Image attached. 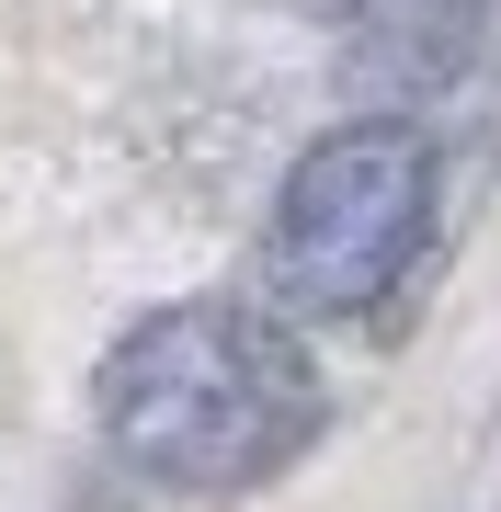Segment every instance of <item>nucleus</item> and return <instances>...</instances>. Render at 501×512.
<instances>
[{"mask_svg":"<svg viewBox=\"0 0 501 512\" xmlns=\"http://www.w3.org/2000/svg\"><path fill=\"white\" fill-rule=\"evenodd\" d=\"M103 444L160 490H262L319 433V365L285 319L240 296L149 308L92 376Z\"/></svg>","mask_w":501,"mask_h":512,"instance_id":"f257e3e1","label":"nucleus"},{"mask_svg":"<svg viewBox=\"0 0 501 512\" xmlns=\"http://www.w3.org/2000/svg\"><path fill=\"white\" fill-rule=\"evenodd\" d=\"M433 239V148L399 114H353L285 171L262 228L274 319H376Z\"/></svg>","mask_w":501,"mask_h":512,"instance_id":"f03ea898","label":"nucleus"},{"mask_svg":"<svg viewBox=\"0 0 501 512\" xmlns=\"http://www.w3.org/2000/svg\"><path fill=\"white\" fill-rule=\"evenodd\" d=\"M342 12H353V0H342Z\"/></svg>","mask_w":501,"mask_h":512,"instance_id":"20e7f679","label":"nucleus"},{"mask_svg":"<svg viewBox=\"0 0 501 512\" xmlns=\"http://www.w3.org/2000/svg\"><path fill=\"white\" fill-rule=\"evenodd\" d=\"M479 35H490V0H353L342 57H353V80L376 103H422L479 57Z\"/></svg>","mask_w":501,"mask_h":512,"instance_id":"7ed1b4c3","label":"nucleus"}]
</instances>
